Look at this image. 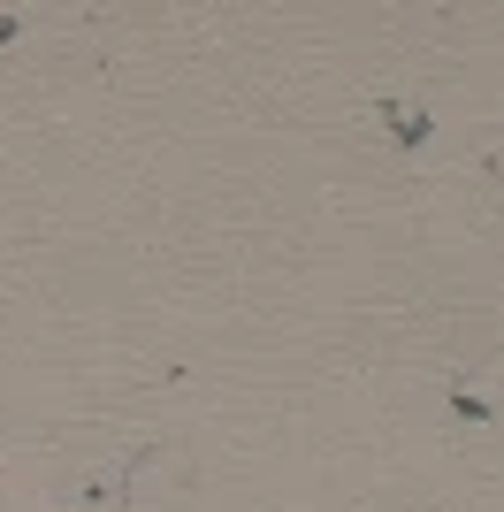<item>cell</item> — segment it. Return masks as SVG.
<instances>
[{
	"label": "cell",
	"instance_id": "1",
	"mask_svg": "<svg viewBox=\"0 0 504 512\" xmlns=\"http://www.w3.org/2000/svg\"><path fill=\"white\" fill-rule=\"evenodd\" d=\"M390 130H398L405 146H420V138H428V115H405V107H390Z\"/></svg>",
	"mask_w": 504,
	"mask_h": 512
}]
</instances>
